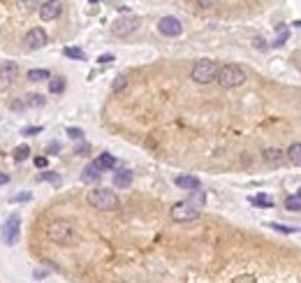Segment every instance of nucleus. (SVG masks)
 Here are the masks:
<instances>
[{"mask_svg":"<svg viewBox=\"0 0 301 283\" xmlns=\"http://www.w3.org/2000/svg\"><path fill=\"white\" fill-rule=\"evenodd\" d=\"M287 161L294 162V165H301V142H294V144H290V149L285 151Z\"/></svg>","mask_w":301,"mask_h":283,"instance_id":"18","label":"nucleus"},{"mask_svg":"<svg viewBox=\"0 0 301 283\" xmlns=\"http://www.w3.org/2000/svg\"><path fill=\"white\" fill-rule=\"evenodd\" d=\"M216 81L220 84V88H236V86H241L246 81V72L236 63H227V65H220L218 68Z\"/></svg>","mask_w":301,"mask_h":283,"instance_id":"2","label":"nucleus"},{"mask_svg":"<svg viewBox=\"0 0 301 283\" xmlns=\"http://www.w3.org/2000/svg\"><path fill=\"white\" fill-rule=\"evenodd\" d=\"M39 179H42V181H51V184H58V181H60V176L53 174V172H42V174H39Z\"/></svg>","mask_w":301,"mask_h":283,"instance_id":"30","label":"nucleus"},{"mask_svg":"<svg viewBox=\"0 0 301 283\" xmlns=\"http://www.w3.org/2000/svg\"><path fill=\"white\" fill-rule=\"evenodd\" d=\"M93 165H95L100 172H109V169L116 167V158H113L112 153H102V156H98V158L93 161Z\"/></svg>","mask_w":301,"mask_h":283,"instance_id":"14","label":"nucleus"},{"mask_svg":"<svg viewBox=\"0 0 301 283\" xmlns=\"http://www.w3.org/2000/svg\"><path fill=\"white\" fill-rule=\"evenodd\" d=\"M28 156H30V146H28V144H19V146L14 149V161H16V162L28 161Z\"/></svg>","mask_w":301,"mask_h":283,"instance_id":"23","label":"nucleus"},{"mask_svg":"<svg viewBox=\"0 0 301 283\" xmlns=\"http://www.w3.org/2000/svg\"><path fill=\"white\" fill-rule=\"evenodd\" d=\"M30 198H33L30 193H19L14 198H9V202H26V200H30Z\"/></svg>","mask_w":301,"mask_h":283,"instance_id":"35","label":"nucleus"},{"mask_svg":"<svg viewBox=\"0 0 301 283\" xmlns=\"http://www.w3.org/2000/svg\"><path fill=\"white\" fill-rule=\"evenodd\" d=\"M158 33L165 35V38H179L181 33H183V23L176 16H162L158 21Z\"/></svg>","mask_w":301,"mask_h":283,"instance_id":"8","label":"nucleus"},{"mask_svg":"<svg viewBox=\"0 0 301 283\" xmlns=\"http://www.w3.org/2000/svg\"><path fill=\"white\" fill-rule=\"evenodd\" d=\"M39 132H42V125H28L21 130V135H39Z\"/></svg>","mask_w":301,"mask_h":283,"instance_id":"32","label":"nucleus"},{"mask_svg":"<svg viewBox=\"0 0 301 283\" xmlns=\"http://www.w3.org/2000/svg\"><path fill=\"white\" fill-rule=\"evenodd\" d=\"M174 184L179 186V188H183V191H199L202 181H199L197 176H192V174H181V176L174 179Z\"/></svg>","mask_w":301,"mask_h":283,"instance_id":"11","label":"nucleus"},{"mask_svg":"<svg viewBox=\"0 0 301 283\" xmlns=\"http://www.w3.org/2000/svg\"><path fill=\"white\" fill-rule=\"evenodd\" d=\"M28 79L30 81H46V79H51V72L49 70H28Z\"/></svg>","mask_w":301,"mask_h":283,"instance_id":"21","label":"nucleus"},{"mask_svg":"<svg viewBox=\"0 0 301 283\" xmlns=\"http://www.w3.org/2000/svg\"><path fill=\"white\" fill-rule=\"evenodd\" d=\"M137 28H139V19L137 16H120V19H116L112 23V33L116 38H128Z\"/></svg>","mask_w":301,"mask_h":283,"instance_id":"7","label":"nucleus"},{"mask_svg":"<svg viewBox=\"0 0 301 283\" xmlns=\"http://www.w3.org/2000/svg\"><path fill=\"white\" fill-rule=\"evenodd\" d=\"M58 149H60V146H58V142H51V144H49V151H51V153H56V151H58Z\"/></svg>","mask_w":301,"mask_h":283,"instance_id":"40","label":"nucleus"},{"mask_svg":"<svg viewBox=\"0 0 301 283\" xmlns=\"http://www.w3.org/2000/svg\"><path fill=\"white\" fill-rule=\"evenodd\" d=\"M60 12H63V2H60V0H44V2L39 5V19H42V21H53V19H58Z\"/></svg>","mask_w":301,"mask_h":283,"instance_id":"9","label":"nucleus"},{"mask_svg":"<svg viewBox=\"0 0 301 283\" xmlns=\"http://www.w3.org/2000/svg\"><path fill=\"white\" fill-rule=\"evenodd\" d=\"M285 209L287 211H297V214H301V198L299 195H290V198L285 200Z\"/></svg>","mask_w":301,"mask_h":283,"instance_id":"24","label":"nucleus"},{"mask_svg":"<svg viewBox=\"0 0 301 283\" xmlns=\"http://www.w3.org/2000/svg\"><path fill=\"white\" fill-rule=\"evenodd\" d=\"M266 228L276 230V232H283V235H294V232H299V228H290V225H283V223H266Z\"/></svg>","mask_w":301,"mask_h":283,"instance_id":"26","label":"nucleus"},{"mask_svg":"<svg viewBox=\"0 0 301 283\" xmlns=\"http://www.w3.org/2000/svg\"><path fill=\"white\" fill-rule=\"evenodd\" d=\"M63 54L68 56V58H72V61H86V54H83L81 49H76V46H65Z\"/></svg>","mask_w":301,"mask_h":283,"instance_id":"22","label":"nucleus"},{"mask_svg":"<svg viewBox=\"0 0 301 283\" xmlns=\"http://www.w3.org/2000/svg\"><path fill=\"white\" fill-rule=\"evenodd\" d=\"M21 100H23V107H26V109H28V107L39 109V107H44V105H46V98H44V95H39V93H26Z\"/></svg>","mask_w":301,"mask_h":283,"instance_id":"15","label":"nucleus"},{"mask_svg":"<svg viewBox=\"0 0 301 283\" xmlns=\"http://www.w3.org/2000/svg\"><path fill=\"white\" fill-rule=\"evenodd\" d=\"M46 237L51 239L53 244L65 246L75 239V228H72L70 221H53V223H49V228H46Z\"/></svg>","mask_w":301,"mask_h":283,"instance_id":"4","label":"nucleus"},{"mask_svg":"<svg viewBox=\"0 0 301 283\" xmlns=\"http://www.w3.org/2000/svg\"><path fill=\"white\" fill-rule=\"evenodd\" d=\"M75 153H76V156H83V158H86V156H90V144H88V142L79 144V146L75 149Z\"/></svg>","mask_w":301,"mask_h":283,"instance_id":"29","label":"nucleus"},{"mask_svg":"<svg viewBox=\"0 0 301 283\" xmlns=\"http://www.w3.org/2000/svg\"><path fill=\"white\" fill-rule=\"evenodd\" d=\"M132 179H135V174H132L130 169H118V172H113V186H116V188H128V186L132 184Z\"/></svg>","mask_w":301,"mask_h":283,"instance_id":"13","label":"nucleus"},{"mask_svg":"<svg viewBox=\"0 0 301 283\" xmlns=\"http://www.w3.org/2000/svg\"><path fill=\"white\" fill-rule=\"evenodd\" d=\"M278 33H280V35L273 40V42H271V46H283L287 42V38H290V33H287L285 28H283V31H278Z\"/></svg>","mask_w":301,"mask_h":283,"instance_id":"28","label":"nucleus"},{"mask_svg":"<svg viewBox=\"0 0 301 283\" xmlns=\"http://www.w3.org/2000/svg\"><path fill=\"white\" fill-rule=\"evenodd\" d=\"M9 181V174H5V172H0V186H5Z\"/></svg>","mask_w":301,"mask_h":283,"instance_id":"39","label":"nucleus"},{"mask_svg":"<svg viewBox=\"0 0 301 283\" xmlns=\"http://www.w3.org/2000/svg\"><path fill=\"white\" fill-rule=\"evenodd\" d=\"M250 202H253L255 207H262V209H271V207H273V200L266 198V195H255V198H250Z\"/></svg>","mask_w":301,"mask_h":283,"instance_id":"25","label":"nucleus"},{"mask_svg":"<svg viewBox=\"0 0 301 283\" xmlns=\"http://www.w3.org/2000/svg\"><path fill=\"white\" fill-rule=\"evenodd\" d=\"M19 232H21V218H19V214H12L7 221H5V225H2L0 237H2V242L7 246H12L19 242Z\"/></svg>","mask_w":301,"mask_h":283,"instance_id":"6","label":"nucleus"},{"mask_svg":"<svg viewBox=\"0 0 301 283\" xmlns=\"http://www.w3.org/2000/svg\"><path fill=\"white\" fill-rule=\"evenodd\" d=\"M65 132H68L70 139H83V130H81V128H68Z\"/></svg>","mask_w":301,"mask_h":283,"instance_id":"31","label":"nucleus"},{"mask_svg":"<svg viewBox=\"0 0 301 283\" xmlns=\"http://www.w3.org/2000/svg\"><path fill=\"white\" fill-rule=\"evenodd\" d=\"M262 158L269 162V165H278V162H283L285 153L280 151V149H273V146H271V149H264L262 151Z\"/></svg>","mask_w":301,"mask_h":283,"instance_id":"17","label":"nucleus"},{"mask_svg":"<svg viewBox=\"0 0 301 283\" xmlns=\"http://www.w3.org/2000/svg\"><path fill=\"white\" fill-rule=\"evenodd\" d=\"M81 179L86 181V184H95V181H100V179H102V172H100V169L90 162V165H86V167H83Z\"/></svg>","mask_w":301,"mask_h":283,"instance_id":"16","label":"nucleus"},{"mask_svg":"<svg viewBox=\"0 0 301 283\" xmlns=\"http://www.w3.org/2000/svg\"><path fill=\"white\" fill-rule=\"evenodd\" d=\"M169 214H172V218L176 223H192L202 216V209H195L192 204H188V202H176Z\"/></svg>","mask_w":301,"mask_h":283,"instance_id":"5","label":"nucleus"},{"mask_svg":"<svg viewBox=\"0 0 301 283\" xmlns=\"http://www.w3.org/2000/svg\"><path fill=\"white\" fill-rule=\"evenodd\" d=\"M216 75H218V63L211 61V58H202V61H197L190 70V79L195 81V84H211V81H216Z\"/></svg>","mask_w":301,"mask_h":283,"instance_id":"3","label":"nucleus"},{"mask_svg":"<svg viewBox=\"0 0 301 283\" xmlns=\"http://www.w3.org/2000/svg\"><path fill=\"white\" fill-rule=\"evenodd\" d=\"M297 195H299V198H301V186H299V191H297Z\"/></svg>","mask_w":301,"mask_h":283,"instance_id":"42","label":"nucleus"},{"mask_svg":"<svg viewBox=\"0 0 301 283\" xmlns=\"http://www.w3.org/2000/svg\"><path fill=\"white\" fill-rule=\"evenodd\" d=\"M16 77H19V65H16L14 61H5L2 65H0V79L2 81H14Z\"/></svg>","mask_w":301,"mask_h":283,"instance_id":"12","label":"nucleus"},{"mask_svg":"<svg viewBox=\"0 0 301 283\" xmlns=\"http://www.w3.org/2000/svg\"><path fill=\"white\" fill-rule=\"evenodd\" d=\"M23 42H26V46H28L30 51H35V49H42V46H46L49 38H46V33L42 31V28H30Z\"/></svg>","mask_w":301,"mask_h":283,"instance_id":"10","label":"nucleus"},{"mask_svg":"<svg viewBox=\"0 0 301 283\" xmlns=\"http://www.w3.org/2000/svg\"><path fill=\"white\" fill-rule=\"evenodd\" d=\"M49 91H51L53 95H58V93L65 91V77H51V79H49Z\"/></svg>","mask_w":301,"mask_h":283,"instance_id":"20","label":"nucleus"},{"mask_svg":"<svg viewBox=\"0 0 301 283\" xmlns=\"http://www.w3.org/2000/svg\"><path fill=\"white\" fill-rule=\"evenodd\" d=\"M220 0H197V5L199 7H204V9H211V7H216L218 5Z\"/></svg>","mask_w":301,"mask_h":283,"instance_id":"33","label":"nucleus"},{"mask_svg":"<svg viewBox=\"0 0 301 283\" xmlns=\"http://www.w3.org/2000/svg\"><path fill=\"white\" fill-rule=\"evenodd\" d=\"M86 200H88L90 207L100 209V211H112V209H118L120 204L118 195L113 191H109V188H93V191H88Z\"/></svg>","mask_w":301,"mask_h":283,"instance_id":"1","label":"nucleus"},{"mask_svg":"<svg viewBox=\"0 0 301 283\" xmlns=\"http://www.w3.org/2000/svg\"><path fill=\"white\" fill-rule=\"evenodd\" d=\"M255 46H257V49H262V51L266 49V44H264V40H262V38H255Z\"/></svg>","mask_w":301,"mask_h":283,"instance_id":"38","label":"nucleus"},{"mask_svg":"<svg viewBox=\"0 0 301 283\" xmlns=\"http://www.w3.org/2000/svg\"><path fill=\"white\" fill-rule=\"evenodd\" d=\"M125 84H128V79H125V77L123 75H118L116 77V79H113V93H118V91H123V88H125Z\"/></svg>","mask_w":301,"mask_h":283,"instance_id":"27","label":"nucleus"},{"mask_svg":"<svg viewBox=\"0 0 301 283\" xmlns=\"http://www.w3.org/2000/svg\"><path fill=\"white\" fill-rule=\"evenodd\" d=\"M9 107L14 109V112H21V109H26V107H23V100H21V98H19V100H14V102H12Z\"/></svg>","mask_w":301,"mask_h":283,"instance_id":"36","label":"nucleus"},{"mask_svg":"<svg viewBox=\"0 0 301 283\" xmlns=\"http://www.w3.org/2000/svg\"><path fill=\"white\" fill-rule=\"evenodd\" d=\"M113 61H116V58H113V54H102V56L98 58L100 65H109V63H113Z\"/></svg>","mask_w":301,"mask_h":283,"instance_id":"34","label":"nucleus"},{"mask_svg":"<svg viewBox=\"0 0 301 283\" xmlns=\"http://www.w3.org/2000/svg\"><path fill=\"white\" fill-rule=\"evenodd\" d=\"M33 162H35V167H39V169L46 167V158H44V156H38V158H35Z\"/></svg>","mask_w":301,"mask_h":283,"instance_id":"37","label":"nucleus"},{"mask_svg":"<svg viewBox=\"0 0 301 283\" xmlns=\"http://www.w3.org/2000/svg\"><path fill=\"white\" fill-rule=\"evenodd\" d=\"M294 28H301V19H297V21H294Z\"/></svg>","mask_w":301,"mask_h":283,"instance_id":"41","label":"nucleus"},{"mask_svg":"<svg viewBox=\"0 0 301 283\" xmlns=\"http://www.w3.org/2000/svg\"><path fill=\"white\" fill-rule=\"evenodd\" d=\"M188 204H192L195 209H202L204 204H206V195H204V191H190V198L186 200Z\"/></svg>","mask_w":301,"mask_h":283,"instance_id":"19","label":"nucleus"}]
</instances>
